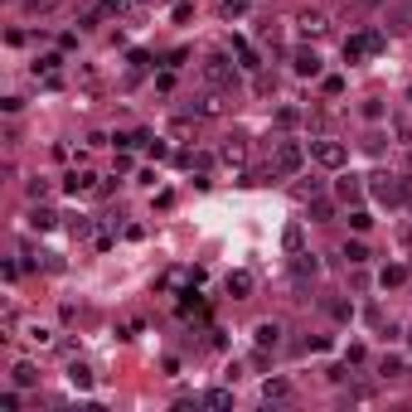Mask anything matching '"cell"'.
Masks as SVG:
<instances>
[{
    "label": "cell",
    "instance_id": "obj_46",
    "mask_svg": "<svg viewBox=\"0 0 412 412\" xmlns=\"http://www.w3.org/2000/svg\"><path fill=\"white\" fill-rule=\"evenodd\" d=\"M403 204H408V209H412V175H408V180H403Z\"/></svg>",
    "mask_w": 412,
    "mask_h": 412
},
{
    "label": "cell",
    "instance_id": "obj_36",
    "mask_svg": "<svg viewBox=\"0 0 412 412\" xmlns=\"http://www.w3.org/2000/svg\"><path fill=\"white\" fill-rule=\"evenodd\" d=\"M29 340H34V345H54V330L49 325H29Z\"/></svg>",
    "mask_w": 412,
    "mask_h": 412
},
{
    "label": "cell",
    "instance_id": "obj_5",
    "mask_svg": "<svg viewBox=\"0 0 412 412\" xmlns=\"http://www.w3.org/2000/svg\"><path fill=\"white\" fill-rule=\"evenodd\" d=\"M272 165L281 170V175H301V165H305V146L301 141H276V156H272Z\"/></svg>",
    "mask_w": 412,
    "mask_h": 412
},
{
    "label": "cell",
    "instance_id": "obj_8",
    "mask_svg": "<svg viewBox=\"0 0 412 412\" xmlns=\"http://www.w3.org/2000/svg\"><path fill=\"white\" fill-rule=\"evenodd\" d=\"M190 112H194V116H219V112H223V97H219V87H209V92H194Z\"/></svg>",
    "mask_w": 412,
    "mask_h": 412
},
{
    "label": "cell",
    "instance_id": "obj_28",
    "mask_svg": "<svg viewBox=\"0 0 412 412\" xmlns=\"http://www.w3.org/2000/svg\"><path fill=\"white\" fill-rule=\"evenodd\" d=\"M68 233H73V238L82 243V238H92L97 228H92V219H82V214H78V219H68Z\"/></svg>",
    "mask_w": 412,
    "mask_h": 412
},
{
    "label": "cell",
    "instance_id": "obj_35",
    "mask_svg": "<svg viewBox=\"0 0 412 412\" xmlns=\"http://www.w3.org/2000/svg\"><path fill=\"white\" fill-rule=\"evenodd\" d=\"M330 315H335V320H354V305L349 301H330Z\"/></svg>",
    "mask_w": 412,
    "mask_h": 412
},
{
    "label": "cell",
    "instance_id": "obj_9",
    "mask_svg": "<svg viewBox=\"0 0 412 412\" xmlns=\"http://www.w3.org/2000/svg\"><path fill=\"white\" fill-rule=\"evenodd\" d=\"M291 68H296V73H301V78H320V54H315V49H296V54H291Z\"/></svg>",
    "mask_w": 412,
    "mask_h": 412
},
{
    "label": "cell",
    "instance_id": "obj_2",
    "mask_svg": "<svg viewBox=\"0 0 412 412\" xmlns=\"http://www.w3.org/2000/svg\"><path fill=\"white\" fill-rule=\"evenodd\" d=\"M388 49V39L379 34V29H364V34H349L345 39V63H359V58H374V54H384Z\"/></svg>",
    "mask_w": 412,
    "mask_h": 412
},
{
    "label": "cell",
    "instance_id": "obj_3",
    "mask_svg": "<svg viewBox=\"0 0 412 412\" xmlns=\"http://www.w3.org/2000/svg\"><path fill=\"white\" fill-rule=\"evenodd\" d=\"M369 194H374L379 204H388V209H398V204H403V175L374 170V175H369Z\"/></svg>",
    "mask_w": 412,
    "mask_h": 412
},
{
    "label": "cell",
    "instance_id": "obj_16",
    "mask_svg": "<svg viewBox=\"0 0 412 412\" xmlns=\"http://www.w3.org/2000/svg\"><path fill=\"white\" fill-rule=\"evenodd\" d=\"M252 340H257V349H276L281 345V325L276 320H262V325L252 330Z\"/></svg>",
    "mask_w": 412,
    "mask_h": 412
},
{
    "label": "cell",
    "instance_id": "obj_48",
    "mask_svg": "<svg viewBox=\"0 0 412 412\" xmlns=\"http://www.w3.org/2000/svg\"><path fill=\"white\" fill-rule=\"evenodd\" d=\"M408 161H412V146H408Z\"/></svg>",
    "mask_w": 412,
    "mask_h": 412
},
{
    "label": "cell",
    "instance_id": "obj_40",
    "mask_svg": "<svg viewBox=\"0 0 412 412\" xmlns=\"http://www.w3.org/2000/svg\"><path fill=\"white\" fill-rule=\"evenodd\" d=\"M364 116H369V121H379V116H384V102H379V97H369V102H364Z\"/></svg>",
    "mask_w": 412,
    "mask_h": 412
},
{
    "label": "cell",
    "instance_id": "obj_31",
    "mask_svg": "<svg viewBox=\"0 0 412 412\" xmlns=\"http://www.w3.org/2000/svg\"><path fill=\"white\" fill-rule=\"evenodd\" d=\"M170 136H175V141H190L194 136V121H190V116H180V121L170 126Z\"/></svg>",
    "mask_w": 412,
    "mask_h": 412
},
{
    "label": "cell",
    "instance_id": "obj_27",
    "mask_svg": "<svg viewBox=\"0 0 412 412\" xmlns=\"http://www.w3.org/2000/svg\"><path fill=\"white\" fill-rule=\"evenodd\" d=\"M345 262H354V267H364V262H369V247L359 243V238H354V243H345Z\"/></svg>",
    "mask_w": 412,
    "mask_h": 412
},
{
    "label": "cell",
    "instance_id": "obj_14",
    "mask_svg": "<svg viewBox=\"0 0 412 412\" xmlns=\"http://www.w3.org/2000/svg\"><path fill=\"white\" fill-rule=\"evenodd\" d=\"M335 194H340V204H359L364 180H359V175H340V180H335Z\"/></svg>",
    "mask_w": 412,
    "mask_h": 412
},
{
    "label": "cell",
    "instance_id": "obj_7",
    "mask_svg": "<svg viewBox=\"0 0 412 412\" xmlns=\"http://www.w3.org/2000/svg\"><path fill=\"white\" fill-rule=\"evenodd\" d=\"M63 190H68V194H92V190H97V175L82 170V165H73V170L63 175Z\"/></svg>",
    "mask_w": 412,
    "mask_h": 412
},
{
    "label": "cell",
    "instance_id": "obj_41",
    "mask_svg": "<svg viewBox=\"0 0 412 412\" xmlns=\"http://www.w3.org/2000/svg\"><path fill=\"white\" fill-rule=\"evenodd\" d=\"M0 412H20V393H0Z\"/></svg>",
    "mask_w": 412,
    "mask_h": 412
},
{
    "label": "cell",
    "instance_id": "obj_15",
    "mask_svg": "<svg viewBox=\"0 0 412 412\" xmlns=\"http://www.w3.org/2000/svg\"><path fill=\"white\" fill-rule=\"evenodd\" d=\"M223 286H228V296H233V301H247V296H252V272H228Z\"/></svg>",
    "mask_w": 412,
    "mask_h": 412
},
{
    "label": "cell",
    "instance_id": "obj_49",
    "mask_svg": "<svg viewBox=\"0 0 412 412\" xmlns=\"http://www.w3.org/2000/svg\"><path fill=\"white\" fill-rule=\"evenodd\" d=\"M408 345H412V330H408Z\"/></svg>",
    "mask_w": 412,
    "mask_h": 412
},
{
    "label": "cell",
    "instance_id": "obj_13",
    "mask_svg": "<svg viewBox=\"0 0 412 412\" xmlns=\"http://www.w3.org/2000/svg\"><path fill=\"white\" fill-rule=\"evenodd\" d=\"M315 272H320V257H315V252H296V257H291V276H296V281H310Z\"/></svg>",
    "mask_w": 412,
    "mask_h": 412
},
{
    "label": "cell",
    "instance_id": "obj_20",
    "mask_svg": "<svg viewBox=\"0 0 412 412\" xmlns=\"http://www.w3.org/2000/svg\"><path fill=\"white\" fill-rule=\"evenodd\" d=\"M146 68H151V54H146V49H131V54H126V82H136Z\"/></svg>",
    "mask_w": 412,
    "mask_h": 412
},
{
    "label": "cell",
    "instance_id": "obj_39",
    "mask_svg": "<svg viewBox=\"0 0 412 412\" xmlns=\"http://www.w3.org/2000/svg\"><path fill=\"white\" fill-rule=\"evenodd\" d=\"M276 121H281V126H296V121H301V112H296V107H281V112H276Z\"/></svg>",
    "mask_w": 412,
    "mask_h": 412
},
{
    "label": "cell",
    "instance_id": "obj_42",
    "mask_svg": "<svg viewBox=\"0 0 412 412\" xmlns=\"http://www.w3.org/2000/svg\"><path fill=\"white\" fill-rule=\"evenodd\" d=\"M364 151H374V156H379V151H384V136H379V131H369V136H364Z\"/></svg>",
    "mask_w": 412,
    "mask_h": 412
},
{
    "label": "cell",
    "instance_id": "obj_29",
    "mask_svg": "<svg viewBox=\"0 0 412 412\" xmlns=\"http://www.w3.org/2000/svg\"><path fill=\"white\" fill-rule=\"evenodd\" d=\"M102 15H107V5L97 0V5H87V10H82V15H78V25H82V29H92V25H97V20H102Z\"/></svg>",
    "mask_w": 412,
    "mask_h": 412
},
{
    "label": "cell",
    "instance_id": "obj_4",
    "mask_svg": "<svg viewBox=\"0 0 412 412\" xmlns=\"http://www.w3.org/2000/svg\"><path fill=\"white\" fill-rule=\"evenodd\" d=\"M310 156H315V165H325V170H345L349 165V146L335 136H315L310 141Z\"/></svg>",
    "mask_w": 412,
    "mask_h": 412
},
{
    "label": "cell",
    "instance_id": "obj_19",
    "mask_svg": "<svg viewBox=\"0 0 412 412\" xmlns=\"http://www.w3.org/2000/svg\"><path fill=\"white\" fill-rule=\"evenodd\" d=\"M281 247L296 257V252H305V228L301 223H286V233H281Z\"/></svg>",
    "mask_w": 412,
    "mask_h": 412
},
{
    "label": "cell",
    "instance_id": "obj_45",
    "mask_svg": "<svg viewBox=\"0 0 412 412\" xmlns=\"http://www.w3.org/2000/svg\"><path fill=\"white\" fill-rule=\"evenodd\" d=\"M102 5H107V15H121V10H126L131 0H102Z\"/></svg>",
    "mask_w": 412,
    "mask_h": 412
},
{
    "label": "cell",
    "instance_id": "obj_21",
    "mask_svg": "<svg viewBox=\"0 0 412 412\" xmlns=\"http://www.w3.org/2000/svg\"><path fill=\"white\" fill-rule=\"evenodd\" d=\"M233 58H238L243 68H262V63H257V49H252L247 39H233Z\"/></svg>",
    "mask_w": 412,
    "mask_h": 412
},
{
    "label": "cell",
    "instance_id": "obj_47",
    "mask_svg": "<svg viewBox=\"0 0 412 412\" xmlns=\"http://www.w3.org/2000/svg\"><path fill=\"white\" fill-rule=\"evenodd\" d=\"M131 5H151V0H131Z\"/></svg>",
    "mask_w": 412,
    "mask_h": 412
},
{
    "label": "cell",
    "instance_id": "obj_6",
    "mask_svg": "<svg viewBox=\"0 0 412 412\" xmlns=\"http://www.w3.org/2000/svg\"><path fill=\"white\" fill-rule=\"evenodd\" d=\"M262 403H267V408H291V403H296V384H291V379H267V384H262Z\"/></svg>",
    "mask_w": 412,
    "mask_h": 412
},
{
    "label": "cell",
    "instance_id": "obj_24",
    "mask_svg": "<svg viewBox=\"0 0 412 412\" xmlns=\"http://www.w3.org/2000/svg\"><path fill=\"white\" fill-rule=\"evenodd\" d=\"M58 63H63L58 54H39V63H34V78H54V73H58Z\"/></svg>",
    "mask_w": 412,
    "mask_h": 412
},
{
    "label": "cell",
    "instance_id": "obj_38",
    "mask_svg": "<svg viewBox=\"0 0 412 412\" xmlns=\"http://www.w3.org/2000/svg\"><path fill=\"white\" fill-rule=\"evenodd\" d=\"M29 199H34V204L49 199V180H29Z\"/></svg>",
    "mask_w": 412,
    "mask_h": 412
},
{
    "label": "cell",
    "instance_id": "obj_34",
    "mask_svg": "<svg viewBox=\"0 0 412 412\" xmlns=\"http://www.w3.org/2000/svg\"><path fill=\"white\" fill-rule=\"evenodd\" d=\"M219 10H223V20H238V15L247 10V0H223Z\"/></svg>",
    "mask_w": 412,
    "mask_h": 412
},
{
    "label": "cell",
    "instance_id": "obj_43",
    "mask_svg": "<svg viewBox=\"0 0 412 412\" xmlns=\"http://www.w3.org/2000/svg\"><path fill=\"white\" fill-rule=\"evenodd\" d=\"M146 151H151V161H165V156H170V146H165V141H151Z\"/></svg>",
    "mask_w": 412,
    "mask_h": 412
},
{
    "label": "cell",
    "instance_id": "obj_30",
    "mask_svg": "<svg viewBox=\"0 0 412 412\" xmlns=\"http://www.w3.org/2000/svg\"><path fill=\"white\" fill-rule=\"evenodd\" d=\"M393 136H398V146H412V121L408 116H393Z\"/></svg>",
    "mask_w": 412,
    "mask_h": 412
},
{
    "label": "cell",
    "instance_id": "obj_33",
    "mask_svg": "<svg viewBox=\"0 0 412 412\" xmlns=\"http://www.w3.org/2000/svg\"><path fill=\"white\" fill-rule=\"evenodd\" d=\"M369 214H364V209H349V228H354V233H369Z\"/></svg>",
    "mask_w": 412,
    "mask_h": 412
},
{
    "label": "cell",
    "instance_id": "obj_32",
    "mask_svg": "<svg viewBox=\"0 0 412 412\" xmlns=\"http://www.w3.org/2000/svg\"><path fill=\"white\" fill-rule=\"evenodd\" d=\"M315 194H320V180H301V185H296V199H305V204H310Z\"/></svg>",
    "mask_w": 412,
    "mask_h": 412
},
{
    "label": "cell",
    "instance_id": "obj_50",
    "mask_svg": "<svg viewBox=\"0 0 412 412\" xmlns=\"http://www.w3.org/2000/svg\"><path fill=\"white\" fill-rule=\"evenodd\" d=\"M408 97H412V87H408Z\"/></svg>",
    "mask_w": 412,
    "mask_h": 412
},
{
    "label": "cell",
    "instance_id": "obj_12",
    "mask_svg": "<svg viewBox=\"0 0 412 412\" xmlns=\"http://www.w3.org/2000/svg\"><path fill=\"white\" fill-rule=\"evenodd\" d=\"M296 34H301V39H320V34H325V15H320V10H305L301 20H296Z\"/></svg>",
    "mask_w": 412,
    "mask_h": 412
},
{
    "label": "cell",
    "instance_id": "obj_11",
    "mask_svg": "<svg viewBox=\"0 0 412 412\" xmlns=\"http://www.w3.org/2000/svg\"><path fill=\"white\" fill-rule=\"evenodd\" d=\"M68 384L78 388V393H92V384H97L92 364H82V359H73V364H68Z\"/></svg>",
    "mask_w": 412,
    "mask_h": 412
},
{
    "label": "cell",
    "instance_id": "obj_23",
    "mask_svg": "<svg viewBox=\"0 0 412 412\" xmlns=\"http://www.w3.org/2000/svg\"><path fill=\"white\" fill-rule=\"evenodd\" d=\"M408 267H403V262H388V267H384V276H379V281H384V291H388V286H403V281H408Z\"/></svg>",
    "mask_w": 412,
    "mask_h": 412
},
{
    "label": "cell",
    "instance_id": "obj_26",
    "mask_svg": "<svg viewBox=\"0 0 412 412\" xmlns=\"http://www.w3.org/2000/svg\"><path fill=\"white\" fill-rule=\"evenodd\" d=\"M379 374H384V379H403L408 369H403V359H398V354H384V359H379Z\"/></svg>",
    "mask_w": 412,
    "mask_h": 412
},
{
    "label": "cell",
    "instance_id": "obj_17",
    "mask_svg": "<svg viewBox=\"0 0 412 412\" xmlns=\"http://www.w3.org/2000/svg\"><path fill=\"white\" fill-rule=\"evenodd\" d=\"M29 228H34V233H49V228H58V214L44 209V204H34V209H29Z\"/></svg>",
    "mask_w": 412,
    "mask_h": 412
},
{
    "label": "cell",
    "instance_id": "obj_22",
    "mask_svg": "<svg viewBox=\"0 0 412 412\" xmlns=\"http://www.w3.org/2000/svg\"><path fill=\"white\" fill-rule=\"evenodd\" d=\"M199 403L204 408H233V393L228 388H209V393H199Z\"/></svg>",
    "mask_w": 412,
    "mask_h": 412
},
{
    "label": "cell",
    "instance_id": "obj_1",
    "mask_svg": "<svg viewBox=\"0 0 412 412\" xmlns=\"http://www.w3.org/2000/svg\"><path fill=\"white\" fill-rule=\"evenodd\" d=\"M199 73H204L209 87H219V92H238V82H243V63H233V54L214 49V54H204Z\"/></svg>",
    "mask_w": 412,
    "mask_h": 412
},
{
    "label": "cell",
    "instance_id": "obj_18",
    "mask_svg": "<svg viewBox=\"0 0 412 412\" xmlns=\"http://www.w3.org/2000/svg\"><path fill=\"white\" fill-rule=\"evenodd\" d=\"M10 384H15V388H34V384H39V369H34L29 359H20V364L10 369Z\"/></svg>",
    "mask_w": 412,
    "mask_h": 412
},
{
    "label": "cell",
    "instance_id": "obj_37",
    "mask_svg": "<svg viewBox=\"0 0 412 412\" xmlns=\"http://www.w3.org/2000/svg\"><path fill=\"white\" fill-rule=\"evenodd\" d=\"M29 15H49V10H58V0H25Z\"/></svg>",
    "mask_w": 412,
    "mask_h": 412
},
{
    "label": "cell",
    "instance_id": "obj_25",
    "mask_svg": "<svg viewBox=\"0 0 412 412\" xmlns=\"http://www.w3.org/2000/svg\"><path fill=\"white\" fill-rule=\"evenodd\" d=\"M310 219H315V223H330V219H335V204L315 194V199H310Z\"/></svg>",
    "mask_w": 412,
    "mask_h": 412
},
{
    "label": "cell",
    "instance_id": "obj_10",
    "mask_svg": "<svg viewBox=\"0 0 412 412\" xmlns=\"http://www.w3.org/2000/svg\"><path fill=\"white\" fill-rule=\"evenodd\" d=\"M219 161L233 165V170H238V165H247V141H243V136H228V141L219 146Z\"/></svg>",
    "mask_w": 412,
    "mask_h": 412
},
{
    "label": "cell",
    "instance_id": "obj_44",
    "mask_svg": "<svg viewBox=\"0 0 412 412\" xmlns=\"http://www.w3.org/2000/svg\"><path fill=\"white\" fill-rule=\"evenodd\" d=\"M325 92H330V97H340V92H345V78H340V73H335V78H325Z\"/></svg>",
    "mask_w": 412,
    "mask_h": 412
}]
</instances>
